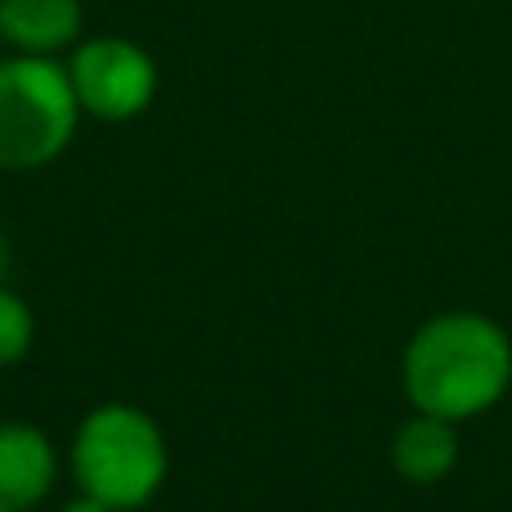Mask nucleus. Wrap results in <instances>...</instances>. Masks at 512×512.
<instances>
[{"label": "nucleus", "instance_id": "2", "mask_svg": "<svg viewBox=\"0 0 512 512\" xmlns=\"http://www.w3.org/2000/svg\"><path fill=\"white\" fill-rule=\"evenodd\" d=\"M68 459L77 490L104 499L113 512L144 508L162 490L171 468L162 427L140 405H122V400L95 405L81 418Z\"/></svg>", "mask_w": 512, "mask_h": 512}, {"label": "nucleus", "instance_id": "11", "mask_svg": "<svg viewBox=\"0 0 512 512\" xmlns=\"http://www.w3.org/2000/svg\"><path fill=\"white\" fill-rule=\"evenodd\" d=\"M0 45H5V36H0Z\"/></svg>", "mask_w": 512, "mask_h": 512}, {"label": "nucleus", "instance_id": "7", "mask_svg": "<svg viewBox=\"0 0 512 512\" xmlns=\"http://www.w3.org/2000/svg\"><path fill=\"white\" fill-rule=\"evenodd\" d=\"M0 36L18 54H59L81 36V0H0Z\"/></svg>", "mask_w": 512, "mask_h": 512}, {"label": "nucleus", "instance_id": "3", "mask_svg": "<svg viewBox=\"0 0 512 512\" xmlns=\"http://www.w3.org/2000/svg\"><path fill=\"white\" fill-rule=\"evenodd\" d=\"M81 104L68 63L50 54L0 59V171L50 167L72 144Z\"/></svg>", "mask_w": 512, "mask_h": 512}, {"label": "nucleus", "instance_id": "6", "mask_svg": "<svg viewBox=\"0 0 512 512\" xmlns=\"http://www.w3.org/2000/svg\"><path fill=\"white\" fill-rule=\"evenodd\" d=\"M391 468L409 486H441L459 468V423L414 409L391 436Z\"/></svg>", "mask_w": 512, "mask_h": 512}, {"label": "nucleus", "instance_id": "9", "mask_svg": "<svg viewBox=\"0 0 512 512\" xmlns=\"http://www.w3.org/2000/svg\"><path fill=\"white\" fill-rule=\"evenodd\" d=\"M63 512H113L104 504V499H95V495H86V490H77V499H68L63 504Z\"/></svg>", "mask_w": 512, "mask_h": 512}, {"label": "nucleus", "instance_id": "8", "mask_svg": "<svg viewBox=\"0 0 512 512\" xmlns=\"http://www.w3.org/2000/svg\"><path fill=\"white\" fill-rule=\"evenodd\" d=\"M32 337H36L32 306L0 283V369L23 360V355L32 351Z\"/></svg>", "mask_w": 512, "mask_h": 512}, {"label": "nucleus", "instance_id": "10", "mask_svg": "<svg viewBox=\"0 0 512 512\" xmlns=\"http://www.w3.org/2000/svg\"><path fill=\"white\" fill-rule=\"evenodd\" d=\"M5 270H9V248H5V239H0V283H5Z\"/></svg>", "mask_w": 512, "mask_h": 512}, {"label": "nucleus", "instance_id": "4", "mask_svg": "<svg viewBox=\"0 0 512 512\" xmlns=\"http://www.w3.org/2000/svg\"><path fill=\"white\" fill-rule=\"evenodd\" d=\"M68 77L81 113L99 117V122H131L158 95V63L144 45L126 41V36L77 41L68 54Z\"/></svg>", "mask_w": 512, "mask_h": 512}, {"label": "nucleus", "instance_id": "1", "mask_svg": "<svg viewBox=\"0 0 512 512\" xmlns=\"http://www.w3.org/2000/svg\"><path fill=\"white\" fill-rule=\"evenodd\" d=\"M400 387L418 414L468 423L512 387V337L481 310L432 315L400 355Z\"/></svg>", "mask_w": 512, "mask_h": 512}, {"label": "nucleus", "instance_id": "5", "mask_svg": "<svg viewBox=\"0 0 512 512\" xmlns=\"http://www.w3.org/2000/svg\"><path fill=\"white\" fill-rule=\"evenodd\" d=\"M59 481V450L32 423H0V512H32Z\"/></svg>", "mask_w": 512, "mask_h": 512}]
</instances>
